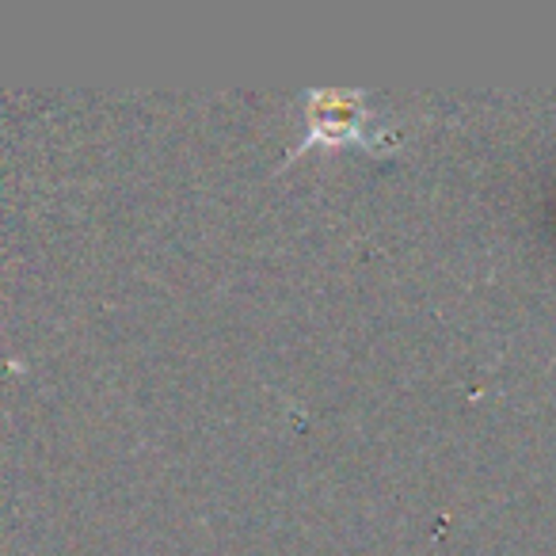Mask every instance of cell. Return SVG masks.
<instances>
[{
    "label": "cell",
    "mask_w": 556,
    "mask_h": 556,
    "mask_svg": "<svg viewBox=\"0 0 556 556\" xmlns=\"http://www.w3.org/2000/svg\"><path fill=\"white\" fill-rule=\"evenodd\" d=\"M370 103L351 88H313L305 96V146H374Z\"/></svg>",
    "instance_id": "1"
}]
</instances>
